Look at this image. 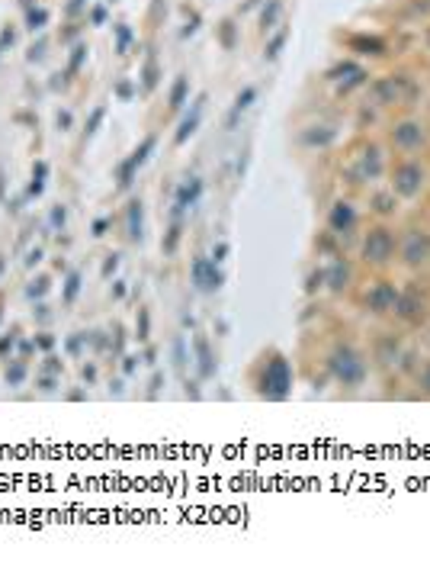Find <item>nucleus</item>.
I'll list each match as a JSON object with an SVG mask.
<instances>
[{
	"label": "nucleus",
	"mask_w": 430,
	"mask_h": 563,
	"mask_svg": "<svg viewBox=\"0 0 430 563\" xmlns=\"http://www.w3.org/2000/svg\"><path fill=\"white\" fill-rule=\"evenodd\" d=\"M13 348V335H7V338H0V354H7Z\"/></svg>",
	"instance_id": "42"
},
{
	"label": "nucleus",
	"mask_w": 430,
	"mask_h": 563,
	"mask_svg": "<svg viewBox=\"0 0 430 563\" xmlns=\"http://www.w3.org/2000/svg\"><path fill=\"white\" fill-rule=\"evenodd\" d=\"M363 78H366V71H363L360 65H353V61H343V65H337V68L331 71V81H341L343 87L363 84Z\"/></svg>",
	"instance_id": "18"
},
{
	"label": "nucleus",
	"mask_w": 430,
	"mask_h": 563,
	"mask_svg": "<svg viewBox=\"0 0 430 563\" xmlns=\"http://www.w3.org/2000/svg\"><path fill=\"white\" fill-rule=\"evenodd\" d=\"M78 290H80V274H78V270H74V274L68 277V284H65V299H68V303H71V299L78 297Z\"/></svg>",
	"instance_id": "28"
},
{
	"label": "nucleus",
	"mask_w": 430,
	"mask_h": 563,
	"mask_svg": "<svg viewBox=\"0 0 430 563\" xmlns=\"http://www.w3.org/2000/svg\"><path fill=\"white\" fill-rule=\"evenodd\" d=\"M427 312H430V303L418 287L398 290V299H395V309H392L395 319H401L405 326H420L427 319Z\"/></svg>",
	"instance_id": "7"
},
{
	"label": "nucleus",
	"mask_w": 430,
	"mask_h": 563,
	"mask_svg": "<svg viewBox=\"0 0 430 563\" xmlns=\"http://www.w3.org/2000/svg\"><path fill=\"white\" fill-rule=\"evenodd\" d=\"M283 42H286V36H276V39L270 42V52H267V55H270V59H276V55H280V49H283Z\"/></svg>",
	"instance_id": "36"
},
{
	"label": "nucleus",
	"mask_w": 430,
	"mask_h": 563,
	"mask_svg": "<svg viewBox=\"0 0 430 563\" xmlns=\"http://www.w3.org/2000/svg\"><path fill=\"white\" fill-rule=\"evenodd\" d=\"M372 97L379 100V103H401L405 97H411V84H408V78H401V74H389V78L376 81Z\"/></svg>",
	"instance_id": "12"
},
{
	"label": "nucleus",
	"mask_w": 430,
	"mask_h": 563,
	"mask_svg": "<svg viewBox=\"0 0 430 563\" xmlns=\"http://www.w3.org/2000/svg\"><path fill=\"white\" fill-rule=\"evenodd\" d=\"M45 290H49V280H45V277H39V280H32V284H30V297H42Z\"/></svg>",
	"instance_id": "31"
},
{
	"label": "nucleus",
	"mask_w": 430,
	"mask_h": 563,
	"mask_svg": "<svg viewBox=\"0 0 430 563\" xmlns=\"http://www.w3.org/2000/svg\"><path fill=\"white\" fill-rule=\"evenodd\" d=\"M334 138V129L321 126V132H305V145H328Z\"/></svg>",
	"instance_id": "24"
},
{
	"label": "nucleus",
	"mask_w": 430,
	"mask_h": 563,
	"mask_svg": "<svg viewBox=\"0 0 430 563\" xmlns=\"http://www.w3.org/2000/svg\"><path fill=\"white\" fill-rule=\"evenodd\" d=\"M183 97H186V78H177L174 90H170V107L180 109L183 107Z\"/></svg>",
	"instance_id": "26"
},
{
	"label": "nucleus",
	"mask_w": 430,
	"mask_h": 563,
	"mask_svg": "<svg viewBox=\"0 0 430 563\" xmlns=\"http://www.w3.org/2000/svg\"><path fill=\"white\" fill-rule=\"evenodd\" d=\"M84 338H87V335H84ZM84 338H71V341H68V351H71V354H78V351H80V341H84Z\"/></svg>",
	"instance_id": "41"
},
{
	"label": "nucleus",
	"mask_w": 430,
	"mask_h": 563,
	"mask_svg": "<svg viewBox=\"0 0 430 563\" xmlns=\"http://www.w3.org/2000/svg\"><path fill=\"white\" fill-rule=\"evenodd\" d=\"M401 354H405V348H401V338L392 335V332H382V335H376V341H372V348H370V361H372L376 367H382V370H389V367H398Z\"/></svg>",
	"instance_id": "8"
},
{
	"label": "nucleus",
	"mask_w": 430,
	"mask_h": 563,
	"mask_svg": "<svg viewBox=\"0 0 430 563\" xmlns=\"http://www.w3.org/2000/svg\"><path fill=\"white\" fill-rule=\"evenodd\" d=\"M203 197V180H186L183 187L177 190V200H174V219H180L190 206H196V200Z\"/></svg>",
	"instance_id": "15"
},
{
	"label": "nucleus",
	"mask_w": 430,
	"mask_h": 563,
	"mask_svg": "<svg viewBox=\"0 0 430 563\" xmlns=\"http://www.w3.org/2000/svg\"><path fill=\"white\" fill-rule=\"evenodd\" d=\"M52 222H55V226H65V209L61 206L52 209Z\"/></svg>",
	"instance_id": "39"
},
{
	"label": "nucleus",
	"mask_w": 430,
	"mask_h": 563,
	"mask_svg": "<svg viewBox=\"0 0 430 563\" xmlns=\"http://www.w3.org/2000/svg\"><path fill=\"white\" fill-rule=\"evenodd\" d=\"M353 49H363V55H382L385 52V42L382 39H353Z\"/></svg>",
	"instance_id": "23"
},
{
	"label": "nucleus",
	"mask_w": 430,
	"mask_h": 563,
	"mask_svg": "<svg viewBox=\"0 0 430 563\" xmlns=\"http://www.w3.org/2000/svg\"><path fill=\"white\" fill-rule=\"evenodd\" d=\"M321 287H324V270H312V274H308L305 290H308V293H315V290H321Z\"/></svg>",
	"instance_id": "30"
},
{
	"label": "nucleus",
	"mask_w": 430,
	"mask_h": 563,
	"mask_svg": "<svg viewBox=\"0 0 430 563\" xmlns=\"http://www.w3.org/2000/svg\"><path fill=\"white\" fill-rule=\"evenodd\" d=\"M151 149H155V138H145V142H142V149L132 151V158H128L126 164L119 168V187H128V184H132L135 171L142 168V164H145V158L151 155Z\"/></svg>",
	"instance_id": "14"
},
{
	"label": "nucleus",
	"mask_w": 430,
	"mask_h": 563,
	"mask_svg": "<svg viewBox=\"0 0 430 563\" xmlns=\"http://www.w3.org/2000/svg\"><path fill=\"white\" fill-rule=\"evenodd\" d=\"M276 13H280V3H276V0H273V3H270V10L264 13V26H267V30H270V23L276 20Z\"/></svg>",
	"instance_id": "35"
},
{
	"label": "nucleus",
	"mask_w": 430,
	"mask_h": 563,
	"mask_svg": "<svg viewBox=\"0 0 430 563\" xmlns=\"http://www.w3.org/2000/svg\"><path fill=\"white\" fill-rule=\"evenodd\" d=\"M186 361H190V357H186V341H183V338H177V341H174V364H177V370H183Z\"/></svg>",
	"instance_id": "27"
},
{
	"label": "nucleus",
	"mask_w": 430,
	"mask_h": 563,
	"mask_svg": "<svg viewBox=\"0 0 430 563\" xmlns=\"http://www.w3.org/2000/svg\"><path fill=\"white\" fill-rule=\"evenodd\" d=\"M30 23H32V30H36V26H42V23H45V10L30 13Z\"/></svg>",
	"instance_id": "38"
},
{
	"label": "nucleus",
	"mask_w": 430,
	"mask_h": 563,
	"mask_svg": "<svg viewBox=\"0 0 430 563\" xmlns=\"http://www.w3.org/2000/svg\"><path fill=\"white\" fill-rule=\"evenodd\" d=\"M42 178H45V164H36V180H32V193H39L42 190Z\"/></svg>",
	"instance_id": "33"
},
{
	"label": "nucleus",
	"mask_w": 430,
	"mask_h": 563,
	"mask_svg": "<svg viewBox=\"0 0 430 563\" xmlns=\"http://www.w3.org/2000/svg\"><path fill=\"white\" fill-rule=\"evenodd\" d=\"M116 264H119V257H116V255H109V261H106V264H103V277H109V274H113V270H116Z\"/></svg>",
	"instance_id": "37"
},
{
	"label": "nucleus",
	"mask_w": 430,
	"mask_h": 563,
	"mask_svg": "<svg viewBox=\"0 0 430 563\" xmlns=\"http://www.w3.org/2000/svg\"><path fill=\"white\" fill-rule=\"evenodd\" d=\"M126 226H128V238L132 242H142V200H132L126 209Z\"/></svg>",
	"instance_id": "20"
},
{
	"label": "nucleus",
	"mask_w": 430,
	"mask_h": 563,
	"mask_svg": "<svg viewBox=\"0 0 430 563\" xmlns=\"http://www.w3.org/2000/svg\"><path fill=\"white\" fill-rule=\"evenodd\" d=\"M395 299H398V287L385 280V277H376L366 284V290L360 293V306L372 316H392V309H395Z\"/></svg>",
	"instance_id": "6"
},
{
	"label": "nucleus",
	"mask_w": 430,
	"mask_h": 563,
	"mask_svg": "<svg viewBox=\"0 0 430 563\" xmlns=\"http://www.w3.org/2000/svg\"><path fill=\"white\" fill-rule=\"evenodd\" d=\"M392 142H395L398 151H418L427 142V129L418 119H401V123L392 126Z\"/></svg>",
	"instance_id": "9"
},
{
	"label": "nucleus",
	"mask_w": 430,
	"mask_h": 563,
	"mask_svg": "<svg viewBox=\"0 0 430 563\" xmlns=\"http://www.w3.org/2000/svg\"><path fill=\"white\" fill-rule=\"evenodd\" d=\"M350 284H353V264L347 257H334L331 267L324 270V287L331 293H343V290H350Z\"/></svg>",
	"instance_id": "13"
},
{
	"label": "nucleus",
	"mask_w": 430,
	"mask_h": 563,
	"mask_svg": "<svg viewBox=\"0 0 430 563\" xmlns=\"http://www.w3.org/2000/svg\"><path fill=\"white\" fill-rule=\"evenodd\" d=\"M0 274H3V257H0Z\"/></svg>",
	"instance_id": "43"
},
{
	"label": "nucleus",
	"mask_w": 430,
	"mask_h": 563,
	"mask_svg": "<svg viewBox=\"0 0 430 563\" xmlns=\"http://www.w3.org/2000/svg\"><path fill=\"white\" fill-rule=\"evenodd\" d=\"M372 213L376 216H382V219H389V216H395V209H398V197H395V190H379V193H372Z\"/></svg>",
	"instance_id": "17"
},
{
	"label": "nucleus",
	"mask_w": 430,
	"mask_h": 563,
	"mask_svg": "<svg viewBox=\"0 0 430 563\" xmlns=\"http://www.w3.org/2000/svg\"><path fill=\"white\" fill-rule=\"evenodd\" d=\"M353 229H357V206L347 203V200H337L328 213V232L334 238H347L353 235Z\"/></svg>",
	"instance_id": "11"
},
{
	"label": "nucleus",
	"mask_w": 430,
	"mask_h": 563,
	"mask_svg": "<svg viewBox=\"0 0 430 563\" xmlns=\"http://www.w3.org/2000/svg\"><path fill=\"white\" fill-rule=\"evenodd\" d=\"M23 380H26V364H23V361H16V364L7 367V383H10V386H20Z\"/></svg>",
	"instance_id": "25"
},
{
	"label": "nucleus",
	"mask_w": 430,
	"mask_h": 563,
	"mask_svg": "<svg viewBox=\"0 0 430 563\" xmlns=\"http://www.w3.org/2000/svg\"><path fill=\"white\" fill-rule=\"evenodd\" d=\"M257 393L270 403H283L293 393V364L283 351L270 348L264 354V370L257 376Z\"/></svg>",
	"instance_id": "2"
},
{
	"label": "nucleus",
	"mask_w": 430,
	"mask_h": 563,
	"mask_svg": "<svg viewBox=\"0 0 430 563\" xmlns=\"http://www.w3.org/2000/svg\"><path fill=\"white\" fill-rule=\"evenodd\" d=\"M254 97H257V90L254 87H245L241 94H238V100H235V107H231V113H228V129H235V123H238V116L245 113L251 103H254Z\"/></svg>",
	"instance_id": "21"
},
{
	"label": "nucleus",
	"mask_w": 430,
	"mask_h": 563,
	"mask_svg": "<svg viewBox=\"0 0 430 563\" xmlns=\"http://www.w3.org/2000/svg\"><path fill=\"white\" fill-rule=\"evenodd\" d=\"M414 386H418V396L430 399V357L418 367V374H414Z\"/></svg>",
	"instance_id": "22"
},
{
	"label": "nucleus",
	"mask_w": 430,
	"mask_h": 563,
	"mask_svg": "<svg viewBox=\"0 0 430 563\" xmlns=\"http://www.w3.org/2000/svg\"><path fill=\"white\" fill-rule=\"evenodd\" d=\"M190 274H193V284L203 293H215V290L225 284V274H222V267L215 264L212 257H193V267H190Z\"/></svg>",
	"instance_id": "10"
},
{
	"label": "nucleus",
	"mask_w": 430,
	"mask_h": 563,
	"mask_svg": "<svg viewBox=\"0 0 430 563\" xmlns=\"http://www.w3.org/2000/svg\"><path fill=\"white\" fill-rule=\"evenodd\" d=\"M395 245H398V235L385 222H376L360 238V261L370 270H385L395 261Z\"/></svg>",
	"instance_id": "3"
},
{
	"label": "nucleus",
	"mask_w": 430,
	"mask_h": 563,
	"mask_svg": "<svg viewBox=\"0 0 430 563\" xmlns=\"http://www.w3.org/2000/svg\"><path fill=\"white\" fill-rule=\"evenodd\" d=\"M138 338H142V341L148 338V312L145 309H142V316H138Z\"/></svg>",
	"instance_id": "34"
},
{
	"label": "nucleus",
	"mask_w": 430,
	"mask_h": 563,
	"mask_svg": "<svg viewBox=\"0 0 430 563\" xmlns=\"http://www.w3.org/2000/svg\"><path fill=\"white\" fill-rule=\"evenodd\" d=\"M203 103H205V100L199 97V100L193 103V113H190V116H186L183 123H180V129H177V145H183L186 138H190V136L196 132V126H199V116H203Z\"/></svg>",
	"instance_id": "19"
},
{
	"label": "nucleus",
	"mask_w": 430,
	"mask_h": 563,
	"mask_svg": "<svg viewBox=\"0 0 430 563\" xmlns=\"http://www.w3.org/2000/svg\"><path fill=\"white\" fill-rule=\"evenodd\" d=\"M328 374L334 376V383L347 386V390H357V386L366 383L370 376V357L363 354L353 341H337V345L328 351Z\"/></svg>",
	"instance_id": "1"
},
{
	"label": "nucleus",
	"mask_w": 430,
	"mask_h": 563,
	"mask_svg": "<svg viewBox=\"0 0 430 563\" xmlns=\"http://www.w3.org/2000/svg\"><path fill=\"white\" fill-rule=\"evenodd\" d=\"M177 242H180V222H177V226L167 232V238H164V251H167V255H174V251H177Z\"/></svg>",
	"instance_id": "29"
},
{
	"label": "nucleus",
	"mask_w": 430,
	"mask_h": 563,
	"mask_svg": "<svg viewBox=\"0 0 430 563\" xmlns=\"http://www.w3.org/2000/svg\"><path fill=\"white\" fill-rule=\"evenodd\" d=\"M193 348H196V361H199V376H203V380H212V376H215V354H212L209 338L196 335L193 338Z\"/></svg>",
	"instance_id": "16"
},
{
	"label": "nucleus",
	"mask_w": 430,
	"mask_h": 563,
	"mask_svg": "<svg viewBox=\"0 0 430 563\" xmlns=\"http://www.w3.org/2000/svg\"><path fill=\"white\" fill-rule=\"evenodd\" d=\"M106 229H109L106 219H97V222H93V235H106Z\"/></svg>",
	"instance_id": "40"
},
{
	"label": "nucleus",
	"mask_w": 430,
	"mask_h": 563,
	"mask_svg": "<svg viewBox=\"0 0 430 563\" xmlns=\"http://www.w3.org/2000/svg\"><path fill=\"white\" fill-rule=\"evenodd\" d=\"M424 187H427V171H424L420 161H395V168H392V190H395V197L414 200V197H420Z\"/></svg>",
	"instance_id": "5"
},
{
	"label": "nucleus",
	"mask_w": 430,
	"mask_h": 563,
	"mask_svg": "<svg viewBox=\"0 0 430 563\" xmlns=\"http://www.w3.org/2000/svg\"><path fill=\"white\" fill-rule=\"evenodd\" d=\"M225 257H228V242H218V245H215V251H212V261H215V264H222Z\"/></svg>",
	"instance_id": "32"
},
{
	"label": "nucleus",
	"mask_w": 430,
	"mask_h": 563,
	"mask_svg": "<svg viewBox=\"0 0 430 563\" xmlns=\"http://www.w3.org/2000/svg\"><path fill=\"white\" fill-rule=\"evenodd\" d=\"M395 257H398L405 267L411 270H420V267L430 264V232L427 229L411 226L398 235V245H395Z\"/></svg>",
	"instance_id": "4"
}]
</instances>
